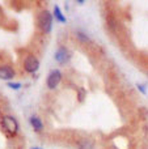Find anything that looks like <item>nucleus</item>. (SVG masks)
Wrapping results in <instances>:
<instances>
[{
	"label": "nucleus",
	"mask_w": 148,
	"mask_h": 149,
	"mask_svg": "<svg viewBox=\"0 0 148 149\" xmlns=\"http://www.w3.org/2000/svg\"><path fill=\"white\" fill-rule=\"evenodd\" d=\"M76 38L81 42H88L89 41V37L87 36L85 33H83V31H76Z\"/></svg>",
	"instance_id": "nucleus-10"
},
{
	"label": "nucleus",
	"mask_w": 148,
	"mask_h": 149,
	"mask_svg": "<svg viewBox=\"0 0 148 149\" xmlns=\"http://www.w3.org/2000/svg\"><path fill=\"white\" fill-rule=\"evenodd\" d=\"M136 88L139 89V92H140L142 94H147V90H146V86H144V85L138 84V85H136Z\"/></svg>",
	"instance_id": "nucleus-12"
},
{
	"label": "nucleus",
	"mask_w": 148,
	"mask_h": 149,
	"mask_svg": "<svg viewBox=\"0 0 148 149\" xmlns=\"http://www.w3.org/2000/svg\"><path fill=\"white\" fill-rule=\"evenodd\" d=\"M15 76H16V72L12 65H9V64L0 65V79L1 80H5V81L9 82L10 80L15 79Z\"/></svg>",
	"instance_id": "nucleus-6"
},
{
	"label": "nucleus",
	"mask_w": 148,
	"mask_h": 149,
	"mask_svg": "<svg viewBox=\"0 0 148 149\" xmlns=\"http://www.w3.org/2000/svg\"><path fill=\"white\" fill-rule=\"evenodd\" d=\"M29 122H30V126L33 127V130H34L36 132L43 131V122H42V119L39 118V116L31 115L30 118H29Z\"/></svg>",
	"instance_id": "nucleus-7"
},
{
	"label": "nucleus",
	"mask_w": 148,
	"mask_h": 149,
	"mask_svg": "<svg viewBox=\"0 0 148 149\" xmlns=\"http://www.w3.org/2000/svg\"><path fill=\"white\" fill-rule=\"evenodd\" d=\"M76 147H77V149H93V143H92L91 140L81 139L77 141Z\"/></svg>",
	"instance_id": "nucleus-9"
},
{
	"label": "nucleus",
	"mask_w": 148,
	"mask_h": 149,
	"mask_svg": "<svg viewBox=\"0 0 148 149\" xmlns=\"http://www.w3.org/2000/svg\"><path fill=\"white\" fill-rule=\"evenodd\" d=\"M1 128L4 130L8 135L15 136V135L18 132L20 126H18V122H17V119H16L15 116H12V115H3L1 116Z\"/></svg>",
	"instance_id": "nucleus-2"
},
{
	"label": "nucleus",
	"mask_w": 148,
	"mask_h": 149,
	"mask_svg": "<svg viewBox=\"0 0 148 149\" xmlns=\"http://www.w3.org/2000/svg\"><path fill=\"white\" fill-rule=\"evenodd\" d=\"M8 88H10V89H13V90H18L22 85H21V82H13V81H9L8 82Z\"/></svg>",
	"instance_id": "nucleus-11"
},
{
	"label": "nucleus",
	"mask_w": 148,
	"mask_h": 149,
	"mask_svg": "<svg viewBox=\"0 0 148 149\" xmlns=\"http://www.w3.org/2000/svg\"><path fill=\"white\" fill-rule=\"evenodd\" d=\"M22 67H24V70H25V72H28V73H36L37 71L39 70V60L37 59V56L29 54V55H26L25 59H24Z\"/></svg>",
	"instance_id": "nucleus-3"
},
{
	"label": "nucleus",
	"mask_w": 148,
	"mask_h": 149,
	"mask_svg": "<svg viewBox=\"0 0 148 149\" xmlns=\"http://www.w3.org/2000/svg\"><path fill=\"white\" fill-rule=\"evenodd\" d=\"M54 59H55V62L59 63V64H67L71 59V54L64 46H60V47H58V50L55 51Z\"/></svg>",
	"instance_id": "nucleus-5"
},
{
	"label": "nucleus",
	"mask_w": 148,
	"mask_h": 149,
	"mask_svg": "<svg viewBox=\"0 0 148 149\" xmlns=\"http://www.w3.org/2000/svg\"><path fill=\"white\" fill-rule=\"evenodd\" d=\"M31 149H42V148H38V147H36V148H31Z\"/></svg>",
	"instance_id": "nucleus-13"
},
{
	"label": "nucleus",
	"mask_w": 148,
	"mask_h": 149,
	"mask_svg": "<svg viewBox=\"0 0 148 149\" xmlns=\"http://www.w3.org/2000/svg\"><path fill=\"white\" fill-rule=\"evenodd\" d=\"M62 72L59 70H51L50 73L47 74L46 79V86L49 88L50 90H54L55 88L59 85V82L62 81Z\"/></svg>",
	"instance_id": "nucleus-4"
},
{
	"label": "nucleus",
	"mask_w": 148,
	"mask_h": 149,
	"mask_svg": "<svg viewBox=\"0 0 148 149\" xmlns=\"http://www.w3.org/2000/svg\"><path fill=\"white\" fill-rule=\"evenodd\" d=\"M52 17H54L59 24H66V22H67V18H66V16L63 15V12L60 10V8L58 7V5H55V7H54Z\"/></svg>",
	"instance_id": "nucleus-8"
},
{
	"label": "nucleus",
	"mask_w": 148,
	"mask_h": 149,
	"mask_svg": "<svg viewBox=\"0 0 148 149\" xmlns=\"http://www.w3.org/2000/svg\"><path fill=\"white\" fill-rule=\"evenodd\" d=\"M52 13L47 9H43L37 16V25L45 34H49L52 29Z\"/></svg>",
	"instance_id": "nucleus-1"
}]
</instances>
